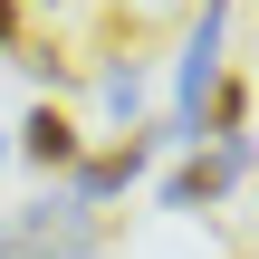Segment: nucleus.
Here are the masks:
<instances>
[{"instance_id": "nucleus-1", "label": "nucleus", "mask_w": 259, "mask_h": 259, "mask_svg": "<svg viewBox=\"0 0 259 259\" xmlns=\"http://www.w3.org/2000/svg\"><path fill=\"white\" fill-rule=\"evenodd\" d=\"M10 240H19V250H29V259H77V250H87V240H96V221H87L77 202H58V211L38 202V211H29V221H19Z\"/></svg>"}, {"instance_id": "nucleus-2", "label": "nucleus", "mask_w": 259, "mask_h": 259, "mask_svg": "<svg viewBox=\"0 0 259 259\" xmlns=\"http://www.w3.org/2000/svg\"><path fill=\"white\" fill-rule=\"evenodd\" d=\"M19 154H29L38 173H77V163H87V144H77V125H67L58 106H29V125H19Z\"/></svg>"}, {"instance_id": "nucleus-3", "label": "nucleus", "mask_w": 259, "mask_h": 259, "mask_svg": "<svg viewBox=\"0 0 259 259\" xmlns=\"http://www.w3.org/2000/svg\"><path fill=\"white\" fill-rule=\"evenodd\" d=\"M231 173H240V144H211V154H192V163L163 183V202H173V211H202V202L231 192Z\"/></svg>"}, {"instance_id": "nucleus-4", "label": "nucleus", "mask_w": 259, "mask_h": 259, "mask_svg": "<svg viewBox=\"0 0 259 259\" xmlns=\"http://www.w3.org/2000/svg\"><path fill=\"white\" fill-rule=\"evenodd\" d=\"M144 154H154V135H125V144L87 154V163H77V183H87V192H115V183H135V173H144Z\"/></svg>"}, {"instance_id": "nucleus-5", "label": "nucleus", "mask_w": 259, "mask_h": 259, "mask_svg": "<svg viewBox=\"0 0 259 259\" xmlns=\"http://www.w3.org/2000/svg\"><path fill=\"white\" fill-rule=\"evenodd\" d=\"M240 106H250V96H240V77H211V87H202V106H192V115H202V125H211V135H221V144H231V125H240Z\"/></svg>"}, {"instance_id": "nucleus-6", "label": "nucleus", "mask_w": 259, "mask_h": 259, "mask_svg": "<svg viewBox=\"0 0 259 259\" xmlns=\"http://www.w3.org/2000/svg\"><path fill=\"white\" fill-rule=\"evenodd\" d=\"M0 48H19V0H0Z\"/></svg>"}]
</instances>
